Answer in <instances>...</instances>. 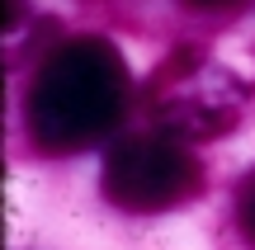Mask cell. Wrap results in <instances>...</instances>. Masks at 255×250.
<instances>
[{"label":"cell","mask_w":255,"mask_h":250,"mask_svg":"<svg viewBox=\"0 0 255 250\" xmlns=\"http://www.w3.org/2000/svg\"><path fill=\"white\" fill-rule=\"evenodd\" d=\"M237 227H241V236L255 246V170L237 184Z\"/></svg>","instance_id":"4"},{"label":"cell","mask_w":255,"mask_h":250,"mask_svg":"<svg viewBox=\"0 0 255 250\" xmlns=\"http://www.w3.org/2000/svg\"><path fill=\"white\" fill-rule=\"evenodd\" d=\"M100 189L123 213H170L203 194V166L184 137L161 128L142 137H123L104 156Z\"/></svg>","instance_id":"2"},{"label":"cell","mask_w":255,"mask_h":250,"mask_svg":"<svg viewBox=\"0 0 255 250\" xmlns=\"http://www.w3.org/2000/svg\"><path fill=\"white\" fill-rule=\"evenodd\" d=\"M132 76L114 43L104 38H66L43 57L33 85H28L24 118L33 132V147L66 156L85 151L119 128Z\"/></svg>","instance_id":"1"},{"label":"cell","mask_w":255,"mask_h":250,"mask_svg":"<svg viewBox=\"0 0 255 250\" xmlns=\"http://www.w3.org/2000/svg\"><path fill=\"white\" fill-rule=\"evenodd\" d=\"M189 9H232V5H241V0H184Z\"/></svg>","instance_id":"5"},{"label":"cell","mask_w":255,"mask_h":250,"mask_svg":"<svg viewBox=\"0 0 255 250\" xmlns=\"http://www.w3.org/2000/svg\"><path fill=\"white\" fill-rule=\"evenodd\" d=\"M151 118L156 128L175 132L184 142H208L222 137L241 123L246 90L232 71L208 62L199 47H180L165 57V66L151 76Z\"/></svg>","instance_id":"3"}]
</instances>
